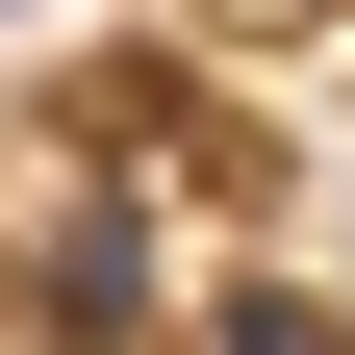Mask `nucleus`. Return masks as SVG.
<instances>
[{
	"label": "nucleus",
	"mask_w": 355,
	"mask_h": 355,
	"mask_svg": "<svg viewBox=\"0 0 355 355\" xmlns=\"http://www.w3.org/2000/svg\"><path fill=\"white\" fill-rule=\"evenodd\" d=\"M178 355H355V330H330L304 279H203V304H178Z\"/></svg>",
	"instance_id": "nucleus-1"
},
{
	"label": "nucleus",
	"mask_w": 355,
	"mask_h": 355,
	"mask_svg": "<svg viewBox=\"0 0 355 355\" xmlns=\"http://www.w3.org/2000/svg\"><path fill=\"white\" fill-rule=\"evenodd\" d=\"M0 26H26V0H0Z\"/></svg>",
	"instance_id": "nucleus-2"
}]
</instances>
